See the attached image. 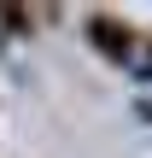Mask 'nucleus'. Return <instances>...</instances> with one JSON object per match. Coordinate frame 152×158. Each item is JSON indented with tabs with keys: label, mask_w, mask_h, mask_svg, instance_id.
Instances as JSON below:
<instances>
[{
	"label": "nucleus",
	"mask_w": 152,
	"mask_h": 158,
	"mask_svg": "<svg viewBox=\"0 0 152 158\" xmlns=\"http://www.w3.org/2000/svg\"><path fill=\"white\" fill-rule=\"evenodd\" d=\"M88 35H94V47H100L105 59H117V64H135V53H141L135 23H123L117 12H88Z\"/></svg>",
	"instance_id": "f257e3e1"
}]
</instances>
